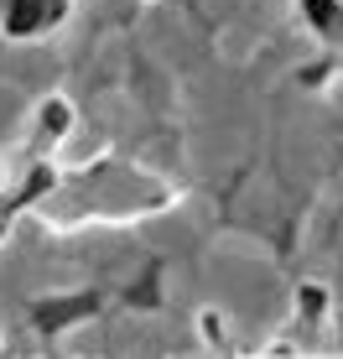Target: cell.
Returning a JSON list of instances; mask_svg holds the SVG:
<instances>
[{
  "label": "cell",
  "instance_id": "cell-1",
  "mask_svg": "<svg viewBox=\"0 0 343 359\" xmlns=\"http://www.w3.org/2000/svg\"><path fill=\"white\" fill-rule=\"evenodd\" d=\"M63 16V0H21V11H0V27L10 36H42L57 27Z\"/></svg>",
  "mask_w": 343,
  "mask_h": 359
}]
</instances>
